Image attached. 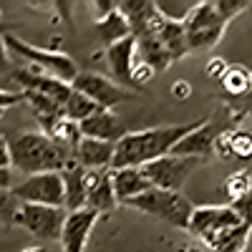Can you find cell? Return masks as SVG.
Instances as JSON below:
<instances>
[{
    "mask_svg": "<svg viewBox=\"0 0 252 252\" xmlns=\"http://www.w3.org/2000/svg\"><path fill=\"white\" fill-rule=\"evenodd\" d=\"M199 121L189 124H169V126H152L144 131H126L121 141L114 144V164L111 169H124V166H144L159 157L172 154L174 146L189 134L194 131Z\"/></svg>",
    "mask_w": 252,
    "mask_h": 252,
    "instance_id": "1",
    "label": "cell"
},
{
    "mask_svg": "<svg viewBox=\"0 0 252 252\" xmlns=\"http://www.w3.org/2000/svg\"><path fill=\"white\" fill-rule=\"evenodd\" d=\"M8 149H10V166L23 172L26 177L43 172H61L73 159V154L63 152L61 146H56L40 131H20L15 136H8Z\"/></svg>",
    "mask_w": 252,
    "mask_h": 252,
    "instance_id": "2",
    "label": "cell"
},
{
    "mask_svg": "<svg viewBox=\"0 0 252 252\" xmlns=\"http://www.w3.org/2000/svg\"><path fill=\"white\" fill-rule=\"evenodd\" d=\"M124 207H131L136 212H144V215H152L172 227H179V229H187L189 227V220H192V212H194V204L189 202V197H184L182 192H166V189H146L139 197L124 202Z\"/></svg>",
    "mask_w": 252,
    "mask_h": 252,
    "instance_id": "3",
    "label": "cell"
},
{
    "mask_svg": "<svg viewBox=\"0 0 252 252\" xmlns=\"http://www.w3.org/2000/svg\"><path fill=\"white\" fill-rule=\"evenodd\" d=\"M184 33H187V46L189 53L192 51H209L215 48L224 31H227V20L222 18L220 8H217V0H204V3H197L192 10H189L184 18Z\"/></svg>",
    "mask_w": 252,
    "mask_h": 252,
    "instance_id": "4",
    "label": "cell"
},
{
    "mask_svg": "<svg viewBox=\"0 0 252 252\" xmlns=\"http://www.w3.org/2000/svg\"><path fill=\"white\" fill-rule=\"evenodd\" d=\"M3 38H5V46H8L10 53H15L18 58H26L31 66L40 68L43 73L56 76V78L66 81V83H73V78L78 76V63L68 53L53 51V48H38V46L28 43V40L18 38L13 33H5Z\"/></svg>",
    "mask_w": 252,
    "mask_h": 252,
    "instance_id": "5",
    "label": "cell"
},
{
    "mask_svg": "<svg viewBox=\"0 0 252 252\" xmlns=\"http://www.w3.org/2000/svg\"><path fill=\"white\" fill-rule=\"evenodd\" d=\"M199 166H202V159L166 154V157H159L149 164L139 166V169H141V174L146 177V182H149L152 187L166 189V192H182L187 179L192 177Z\"/></svg>",
    "mask_w": 252,
    "mask_h": 252,
    "instance_id": "6",
    "label": "cell"
},
{
    "mask_svg": "<svg viewBox=\"0 0 252 252\" xmlns=\"http://www.w3.org/2000/svg\"><path fill=\"white\" fill-rule=\"evenodd\" d=\"M66 209L63 207H43V204H20L15 222L18 227L28 229V232L38 240H61L63 232V224H66Z\"/></svg>",
    "mask_w": 252,
    "mask_h": 252,
    "instance_id": "7",
    "label": "cell"
},
{
    "mask_svg": "<svg viewBox=\"0 0 252 252\" xmlns=\"http://www.w3.org/2000/svg\"><path fill=\"white\" fill-rule=\"evenodd\" d=\"M71 86L86 98H91L98 109H106V111H111L114 106H119L124 101L136 98L134 91L119 86L116 81H111L109 76H101L96 71H78V76L73 78Z\"/></svg>",
    "mask_w": 252,
    "mask_h": 252,
    "instance_id": "8",
    "label": "cell"
},
{
    "mask_svg": "<svg viewBox=\"0 0 252 252\" xmlns=\"http://www.w3.org/2000/svg\"><path fill=\"white\" fill-rule=\"evenodd\" d=\"M10 192L20 204H43V207H63V179L61 172L31 174L13 184Z\"/></svg>",
    "mask_w": 252,
    "mask_h": 252,
    "instance_id": "9",
    "label": "cell"
},
{
    "mask_svg": "<svg viewBox=\"0 0 252 252\" xmlns=\"http://www.w3.org/2000/svg\"><path fill=\"white\" fill-rule=\"evenodd\" d=\"M242 220L237 217V212L232 207H222V204H207V207H194L192 220H189V232H192L197 240L209 242L215 235L224 232V229H235L240 227Z\"/></svg>",
    "mask_w": 252,
    "mask_h": 252,
    "instance_id": "10",
    "label": "cell"
},
{
    "mask_svg": "<svg viewBox=\"0 0 252 252\" xmlns=\"http://www.w3.org/2000/svg\"><path fill=\"white\" fill-rule=\"evenodd\" d=\"M10 78H13L15 83H20V86H23V91H35V94L48 96L51 101L58 103L61 109L66 106V101H68L71 94H73L71 83L61 81V78H56V76H48V73H43V71L35 68V66L15 68V71L10 73Z\"/></svg>",
    "mask_w": 252,
    "mask_h": 252,
    "instance_id": "11",
    "label": "cell"
},
{
    "mask_svg": "<svg viewBox=\"0 0 252 252\" xmlns=\"http://www.w3.org/2000/svg\"><path fill=\"white\" fill-rule=\"evenodd\" d=\"M227 129L222 126V121L220 119H207V121H202L194 131H189L174 149H172V154H177V157H192V159H207V157H212L215 154V144H217V139L224 134Z\"/></svg>",
    "mask_w": 252,
    "mask_h": 252,
    "instance_id": "12",
    "label": "cell"
},
{
    "mask_svg": "<svg viewBox=\"0 0 252 252\" xmlns=\"http://www.w3.org/2000/svg\"><path fill=\"white\" fill-rule=\"evenodd\" d=\"M144 33H154L159 40H161V46L166 48V53L172 56V61H179L189 53V46H187V33H184V23L177 18H169L166 13L157 10L154 18H152V23L149 28H146ZM141 33V35H144ZM139 38V35H136Z\"/></svg>",
    "mask_w": 252,
    "mask_h": 252,
    "instance_id": "13",
    "label": "cell"
},
{
    "mask_svg": "<svg viewBox=\"0 0 252 252\" xmlns=\"http://www.w3.org/2000/svg\"><path fill=\"white\" fill-rule=\"evenodd\" d=\"M86 187H89V194H86V207L83 209H89L94 215H106L119 207L114 184H111V169H103V172L86 169Z\"/></svg>",
    "mask_w": 252,
    "mask_h": 252,
    "instance_id": "14",
    "label": "cell"
},
{
    "mask_svg": "<svg viewBox=\"0 0 252 252\" xmlns=\"http://www.w3.org/2000/svg\"><path fill=\"white\" fill-rule=\"evenodd\" d=\"M98 222V215L89 212V209H78V212H68L66 224H63V232H61V245L63 252H86L89 237H91V229Z\"/></svg>",
    "mask_w": 252,
    "mask_h": 252,
    "instance_id": "15",
    "label": "cell"
},
{
    "mask_svg": "<svg viewBox=\"0 0 252 252\" xmlns=\"http://www.w3.org/2000/svg\"><path fill=\"white\" fill-rule=\"evenodd\" d=\"M78 129L83 139H98V141H109V144H116L126 136L124 121L114 111H106V109H98L89 119H83L78 124Z\"/></svg>",
    "mask_w": 252,
    "mask_h": 252,
    "instance_id": "16",
    "label": "cell"
},
{
    "mask_svg": "<svg viewBox=\"0 0 252 252\" xmlns=\"http://www.w3.org/2000/svg\"><path fill=\"white\" fill-rule=\"evenodd\" d=\"M61 179H63V209L66 212H78V209L86 207V169L71 159L66 166L61 169Z\"/></svg>",
    "mask_w": 252,
    "mask_h": 252,
    "instance_id": "17",
    "label": "cell"
},
{
    "mask_svg": "<svg viewBox=\"0 0 252 252\" xmlns=\"http://www.w3.org/2000/svg\"><path fill=\"white\" fill-rule=\"evenodd\" d=\"M103 56H106V63H109L111 73L116 76L119 86L131 91V71H134V63H136V38L129 35V38L119 40V43L109 46Z\"/></svg>",
    "mask_w": 252,
    "mask_h": 252,
    "instance_id": "18",
    "label": "cell"
},
{
    "mask_svg": "<svg viewBox=\"0 0 252 252\" xmlns=\"http://www.w3.org/2000/svg\"><path fill=\"white\" fill-rule=\"evenodd\" d=\"M35 119L40 124V134H46L63 152H68V154L76 152V146L81 141V129L76 121L66 116H35Z\"/></svg>",
    "mask_w": 252,
    "mask_h": 252,
    "instance_id": "19",
    "label": "cell"
},
{
    "mask_svg": "<svg viewBox=\"0 0 252 252\" xmlns=\"http://www.w3.org/2000/svg\"><path fill=\"white\" fill-rule=\"evenodd\" d=\"M73 159L83 166V169H96V172L111 169V164H114V144L81 136L76 152H73Z\"/></svg>",
    "mask_w": 252,
    "mask_h": 252,
    "instance_id": "20",
    "label": "cell"
},
{
    "mask_svg": "<svg viewBox=\"0 0 252 252\" xmlns=\"http://www.w3.org/2000/svg\"><path fill=\"white\" fill-rule=\"evenodd\" d=\"M111 184H114V194H116L119 204L139 197L141 192H146V189H152V184L146 182V177L141 174V169H136V166L111 169Z\"/></svg>",
    "mask_w": 252,
    "mask_h": 252,
    "instance_id": "21",
    "label": "cell"
},
{
    "mask_svg": "<svg viewBox=\"0 0 252 252\" xmlns=\"http://www.w3.org/2000/svg\"><path fill=\"white\" fill-rule=\"evenodd\" d=\"M136 58L144 61L146 66H152L154 71H164L172 66V56L166 53V48L161 46V40L154 33H144L136 38Z\"/></svg>",
    "mask_w": 252,
    "mask_h": 252,
    "instance_id": "22",
    "label": "cell"
},
{
    "mask_svg": "<svg viewBox=\"0 0 252 252\" xmlns=\"http://www.w3.org/2000/svg\"><path fill=\"white\" fill-rule=\"evenodd\" d=\"M96 31H98V38L106 43V48L131 35V28H129V23H126V18L119 13V8L114 13H109L106 18L96 20Z\"/></svg>",
    "mask_w": 252,
    "mask_h": 252,
    "instance_id": "23",
    "label": "cell"
},
{
    "mask_svg": "<svg viewBox=\"0 0 252 252\" xmlns=\"http://www.w3.org/2000/svg\"><path fill=\"white\" fill-rule=\"evenodd\" d=\"M220 86H222V98H242L252 86V71L245 66H229Z\"/></svg>",
    "mask_w": 252,
    "mask_h": 252,
    "instance_id": "24",
    "label": "cell"
},
{
    "mask_svg": "<svg viewBox=\"0 0 252 252\" xmlns=\"http://www.w3.org/2000/svg\"><path fill=\"white\" fill-rule=\"evenodd\" d=\"M96 111H98L96 103H94L91 98H86L83 94H78L76 89H73L71 98L66 101V106H63V116L71 119V121H76V124H81L83 119H89V116L96 114Z\"/></svg>",
    "mask_w": 252,
    "mask_h": 252,
    "instance_id": "25",
    "label": "cell"
},
{
    "mask_svg": "<svg viewBox=\"0 0 252 252\" xmlns=\"http://www.w3.org/2000/svg\"><path fill=\"white\" fill-rule=\"evenodd\" d=\"M229 157L252 161V131H247V129L229 131Z\"/></svg>",
    "mask_w": 252,
    "mask_h": 252,
    "instance_id": "26",
    "label": "cell"
},
{
    "mask_svg": "<svg viewBox=\"0 0 252 252\" xmlns=\"http://www.w3.org/2000/svg\"><path fill=\"white\" fill-rule=\"evenodd\" d=\"M222 101L227 106V119L232 124H237V121H242L245 116L252 114V86H250V91L242 98H222Z\"/></svg>",
    "mask_w": 252,
    "mask_h": 252,
    "instance_id": "27",
    "label": "cell"
},
{
    "mask_svg": "<svg viewBox=\"0 0 252 252\" xmlns=\"http://www.w3.org/2000/svg\"><path fill=\"white\" fill-rule=\"evenodd\" d=\"M250 187H252L250 172H235V174H229L224 179V194L229 197V202H235V199H240L247 192Z\"/></svg>",
    "mask_w": 252,
    "mask_h": 252,
    "instance_id": "28",
    "label": "cell"
},
{
    "mask_svg": "<svg viewBox=\"0 0 252 252\" xmlns=\"http://www.w3.org/2000/svg\"><path fill=\"white\" fill-rule=\"evenodd\" d=\"M18 209H20V202L15 199V194L10 192V189H0V222L13 224Z\"/></svg>",
    "mask_w": 252,
    "mask_h": 252,
    "instance_id": "29",
    "label": "cell"
},
{
    "mask_svg": "<svg viewBox=\"0 0 252 252\" xmlns=\"http://www.w3.org/2000/svg\"><path fill=\"white\" fill-rule=\"evenodd\" d=\"M229 207L237 212V217L242 220V224H250L252 227V187L247 189V192L240 197V199H235V202H229Z\"/></svg>",
    "mask_w": 252,
    "mask_h": 252,
    "instance_id": "30",
    "label": "cell"
},
{
    "mask_svg": "<svg viewBox=\"0 0 252 252\" xmlns=\"http://www.w3.org/2000/svg\"><path fill=\"white\" fill-rule=\"evenodd\" d=\"M217 8H220V13L227 23H232L240 13H245L250 8V3L247 0H217Z\"/></svg>",
    "mask_w": 252,
    "mask_h": 252,
    "instance_id": "31",
    "label": "cell"
},
{
    "mask_svg": "<svg viewBox=\"0 0 252 252\" xmlns=\"http://www.w3.org/2000/svg\"><path fill=\"white\" fill-rule=\"evenodd\" d=\"M154 68L152 66H146L144 61H139L136 58V63H134V71H131V89L134 86H144V83H149L152 78H154Z\"/></svg>",
    "mask_w": 252,
    "mask_h": 252,
    "instance_id": "32",
    "label": "cell"
},
{
    "mask_svg": "<svg viewBox=\"0 0 252 252\" xmlns=\"http://www.w3.org/2000/svg\"><path fill=\"white\" fill-rule=\"evenodd\" d=\"M18 103H23V91H5V89H0V116H3L8 109L18 106Z\"/></svg>",
    "mask_w": 252,
    "mask_h": 252,
    "instance_id": "33",
    "label": "cell"
},
{
    "mask_svg": "<svg viewBox=\"0 0 252 252\" xmlns=\"http://www.w3.org/2000/svg\"><path fill=\"white\" fill-rule=\"evenodd\" d=\"M227 68H229V63L222 61L220 56H215V58H209V63H207V76L215 78V81H222V76L227 73Z\"/></svg>",
    "mask_w": 252,
    "mask_h": 252,
    "instance_id": "34",
    "label": "cell"
},
{
    "mask_svg": "<svg viewBox=\"0 0 252 252\" xmlns=\"http://www.w3.org/2000/svg\"><path fill=\"white\" fill-rule=\"evenodd\" d=\"M0 169H10V149H8V136L0 134Z\"/></svg>",
    "mask_w": 252,
    "mask_h": 252,
    "instance_id": "35",
    "label": "cell"
},
{
    "mask_svg": "<svg viewBox=\"0 0 252 252\" xmlns=\"http://www.w3.org/2000/svg\"><path fill=\"white\" fill-rule=\"evenodd\" d=\"M247 240H250V235H245V237H240V240H235V242H229L227 247H220V250H209V252H245V247H247Z\"/></svg>",
    "mask_w": 252,
    "mask_h": 252,
    "instance_id": "36",
    "label": "cell"
},
{
    "mask_svg": "<svg viewBox=\"0 0 252 252\" xmlns=\"http://www.w3.org/2000/svg\"><path fill=\"white\" fill-rule=\"evenodd\" d=\"M3 71H10V51L5 46V38L0 35V73Z\"/></svg>",
    "mask_w": 252,
    "mask_h": 252,
    "instance_id": "37",
    "label": "cell"
},
{
    "mask_svg": "<svg viewBox=\"0 0 252 252\" xmlns=\"http://www.w3.org/2000/svg\"><path fill=\"white\" fill-rule=\"evenodd\" d=\"M172 94H174V98H189L192 96V86H189L187 81H177L172 86Z\"/></svg>",
    "mask_w": 252,
    "mask_h": 252,
    "instance_id": "38",
    "label": "cell"
},
{
    "mask_svg": "<svg viewBox=\"0 0 252 252\" xmlns=\"http://www.w3.org/2000/svg\"><path fill=\"white\" fill-rule=\"evenodd\" d=\"M23 252H46V247H28V250H23Z\"/></svg>",
    "mask_w": 252,
    "mask_h": 252,
    "instance_id": "39",
    "label": "cell"
},
{
    "mask_svg": "<svg viewBox=\"0 0 252 252\" xmlns=\"http://www.w3.org/2000/svg\"><path fill=\"white\" fill-rule=\"evenodd\" d=\"M5 31H10V26H5V23H0V35H3Z\"/></svg>",
    "mask_w": 252,
    "mask_h": 252,
    "instance_id": "40",
    "label": "cell"
},
{
    "mask_svg": "<svg viewBox=\"0 0 252 252\" xmlns=\"http://www.w3.org/2000/svg\"><path fill=\"white\" fill-rule=\"evenodd\" d=\"M247 172H250V177H252V164H250V169H247Z\"/></svg>",
    "mask_w": 252,
    "mask_h": 252,
    "instance_id": "41",
    "label": "cell"
}]
</instances>
